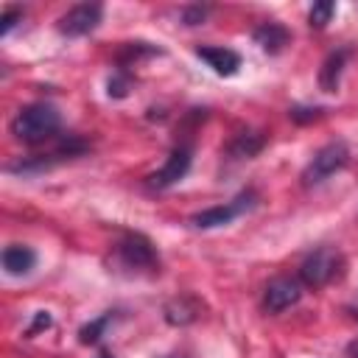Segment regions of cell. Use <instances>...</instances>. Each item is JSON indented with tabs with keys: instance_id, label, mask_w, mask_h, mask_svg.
Masks as SVG:
<instances>
[{
	"instance_id": "7a4b0ae2",
	"label": "cell",
	"mask_w": 358,
	"mask_h": 358,
	"mask_svg": "<svg viewBox=\"0 0 358 358\" xmlns=\"http://www.w3.org/2000/svg\"><path fill=\"white\" fill-rule=\"evenodd\" d=\"M115 266L126 274H154L159 268V255L143 232H126L115 243Z\"/></svg>"
},
{
	"instance_id": "ffe728a7",
	"label": "cell",
	"mask_w": 358,
	"mask_h": 358,
	"mask_svg": "<svg viewBox=\"0 0 358 358\" xmlns=\"http://www.w3.org/2000/svg\"><path fill=\"white\" fill-rule=\"evenodd\" d=\"M207 14H210L207 6H185L182 8V22L185 25H199V22L207 20Z\"/></svg>"
},
{
	"instance_id": "3957f363",
	"label": "cell",
	"mask_w": 358,
	"mask_h": 358,
	"mask_svg": "<svg viewBox=\"0 0 358 358\" xmlns=\"http://www.w3.org/2000/svg\"><path fill=\"white\" fill-rule=\"evenodd\" d=\"M84 151H87V143H84V140H78L76 134H64V137L56 143L53 151L25 157V159L8 165V171H11V173H25V176H28V173H42V171H50V168H56V165H62V162H67V159L84 154Z\"/></svg>"
},
{
	"instance_id": "2e32d148",
	"label": "cell",
	"mask_w": 358,
	"mask_h": 358,
	"mask_svg": "<svg viewBox=\"0 0 358 358\" xmlns=\"http://www.w3.org/2000/svg\"><path fill=\"white\" fill-rule=\"evenodd\" d=\"M109 322H112V313H103V316L92 319L90 324H84V327L78 330L81 344H98V341H101V336H103V330L109 327Z\"/></svg>"
},
{
	"instance_id": "44dd1931",
	"label": "cell",
	"mask_w": 358,
	"mask_h": 358,
	"mask_svg": "<svg viewBox=\"0 0 358 358\" xmlns=\"http://www.w3.org/2000/svg\"><path fill=\"white\" fill-rule=\"evenodd\" d=\"M0 22H3V25H0V34L6 36V34H8V31L17 25V22H22V8H20V6H8V8L3 11Z\"/></svg>"
},
{
	"instance_id": "4fadbf2b",
	"label": "cell",
	"mask_w": 358,
	"mask_h": 358,
	"mask_svg": "<svg viewBox=\"0 0 358 358\" xmlns=\"http://www.w3.org/2000/svg\"><path fill=\"white\" fill-rule=\"evenodd\" d=\"M347 56H350V48H338V50H333V53L324 59V64H322V70H319V87H322L324 92H336V90H338L341 73H344V64H347Z\"/></svg>"
},
{
	"instance_id": "ac0fdd59",
	"label": "cell",
	"mask_w": 358,
	"mask_h": 358,
	"mask_svg": "<svg viewBox=\"0 0 358 358\" xmlns=\"http://www.w3.org/2000/svg\"><path fill=\"white\" fill-rule=\"evenodd\" d=\"M129 90H131V76H129L123 67H117V70L112 73V78L106 81V95H109V98H126Z\"/></svg>"
},
{
	"instance_id": "9c48e42d",
	"label": "cell",
	"mask_w": 358,
	"mask_h": 358,
	"mask_svg": "<svg viewBox=\"0 0 358 358\" xmlns=\"http://www.w3.org/2000/svg\"><path fill=\"white\" fill-rule=\"evenodd\" d=\"M299 296H302V280L288 277V274L274 277L263 288V310L266 313H282L285 308L296 305Z\"/></svg>"
},
{
	"instance_id": "9a60e30c",
	"label": "cell",
	"mask_w": 358,
	"mask_h": 358,
	"mask_svg": "<svg viewBox=\"0 0 358 358\" xmlns=\"http://www.w3.org/2000/svg\"><path fill=\"white\" fill-rule=\"evenodd\" d=\"M263 145H266V137L260 131H241V134H235L229 140L227 154L232 159H252V157H257L263 151Z\"/></svg>"
},
{
	"instance_id": "277c9868",
	"label": "cell",
	"mask_w": 358,
	"mask_h": 358,
	"mask_svg": "<svg viewBox=\"0 0 358 358\" xmlns=\"http://www.w3.org/2000/svg\"><path fill=\"white\" fill-rule=\"evenodd\" d=\"M338 271H341V255H338L333 246H319V249H313V252L302 260V266H299V280H302V285H308V288H322V285H327L333 277H338Z\"/></svg>"
},
{
	"instance_id": "5b68a950",
	"label": "cell",
	"mask_w": 358,
	"mask_h": 358,
	"mask_svg": "<svg viewBox=\"0 0 358 358\" xmlns=\"http://www.w3.org/2000/svg\"><path fill=\"white\" fill-rule=\"evenodd\" d=\"M347 159H350V151H347V145H344L341 140H333V143L322 145V148L310 157V162L305 165V171H302V185L310 187V185L324 182L327 176H333L336 171H341V168L347 165Z\"/></svg>"
},
{
	"instance_id": "30bf717a",
	"label": "cell",
	"mask_w": 358,
	"mask_h": 358,
	"mask_svg": "<svg viewBox=\"0 0 358 358\" xmlns=\"http://www.w3.org/2000/svg\"><path fill=\"white\" fill-rule=\"evenodd\" d=\"M196 56L207 62V67H213L215 76H235L241 70V53L224 45H199Z\"/></svg>"
},
{
	"instance_id": "cb8c5ba5",
	"label": "cell",
	"mask_w": 358,
	"mask_h": 358,
	"mask_svg": "<svg viewBox=\"0 0 358 358\" xmlns=\"http://www.w3.org/2000/svg\"><path fill=\"white\" fill-rule=\"evenodd\" d=\"M98 358H109V352H101V355H98Z\"/></svg>"
},
{
	"instance_id": "7402d4cb",
	"label": "cell",
	"mask_w": 358,
	"mask_h": 358,
	"mask_svg": "<svg viewBox=\"0 0 358 358\" xmlns=\"http://www.w3.org/2000/svg\"><path fill=\"white\" fill-rule=\"evenodd\" d=\"M50 324H53L50 313H48V310H36V316H34V324L28 327V336H34V333H39V330H45V327H50Z\"/></svg>"
},
{
	"instance_id": "d4e9b609",
	"label": "cell",
	"mask_w": 358,
	"mask_h": 358,
	"mask_svg": "<svg viewBox=\"0 0 358 358\" xmlns=\"http://www.w3.org/2000/svg\"><path fill=\"white\" fill-rule=\"evenodd\" d=\"M168 358H185V355H168Z\"/></svg>"
},
{
	"instance_id": "603a6c76",
	"label": "cell",
	"mask_w": 358,
	"mask_h": 358,
	"mask_svg": "<svg viewBox=\"0 0 358 358\" xmlns=\"http://www.w3.org/2000/svg\"><path fill=\"white\" fill-rule=\"evenodd\" d=\"M350 355H352V358H358V341H355V344H350Z\"/></svg>"
},
{
	"instance_id": "e0dca14e",
	"label": "cell",
	"mask_w": 358,
	"mask_h": 358,
	"mask_svg": "<svg viewBox=\"0 0 358 358\" xmlns=\"http://www.w3.org/2000/svg\"><path fill=\"white\" fill-rule=\"evenodd\" d=\"M333 14H336V3H330V0L313 3L310 11H308V25H310V28H324Z\"/></svg>"
},
{
	"instance_id": "52a82bcc",
	"label": "cell",
	"mask_w": 358,
	"mask_h": 358,
	"mask_svg": "<svg viewBox=\"0 0 358 358\" xmlns=\"http://www.w3.org/2000/svg\"><path fill=\"white\" fill-rule=\"evenodd\" d=\"M190 162H193L190 145H176V148L168 154V159L162 162V168H157L154 173L145 176V185H148L151 190H168L171 185L182 182V179L187 176Z\"/></svg>"
},
{
	"instance_id": "8fae6325",
	"label": "cell",
	"mask_w": 358,
	"mask_h": 358,
	"mask_svg": "<svg viewBox=\"0 0 358 358\" xmlns=\"http://www.w3.org/2000/svg\"><path fill=\"white\" fill-rule=\"evenodd\" d=\"M36 266V252L25 243H8L3 249V271L11 277H22Z\"/></svg>"
},
{
	"instance_id": "5bb4252c",
	"label": "cell",
	"mask_w": 358,
	"mask_h": 358,
	"mask_svg": "<svg viewBox=\"0 0 358 358\" xmlns=\"http://www.w3.org/2000/svg\"><path fill=\"white\" fill-rule=\"evenodd\" d=\"M199 313H201V302L196 299V296H176V299H171L168 305H165V322L168 324H190V322H196L199 319Z\"/></svg>"
},
{
	"instance_id": "d6986e66",
	"label": "cell",
	"mask_w": 358,
	"mask_h": 358,
	"mask_svg": "<svg viewBox=\"0 0 358 358\" xmlns=\"http://www.w3.org/2000/svg\"><path fill=\"white\" fill-rule=\"evenodd\" d=\"M288 115H291V120H296V123H310V120L322 117L324 109H322V106H291Z\"/></svg>"
},
{
	"instance_id": "6da1fadb",
	"label": "cell",
	"mask_w": 358,
	"mask_h": 358,
	"mask_svg": "<svg viewBox=\"0 0 358 358\" xmlns=\"http://www.w3.org/2000/svg\"><path fill=\"white\" fill-rule=\"evenodd\" d=\"M59 129H62V115L53 103H45V101L22 106L11 120V134L25 145H39L53 140Z\"/></svg>"
},
{
	"instance_id": "ba28073f",
	"label": "cell",
	"mask_w": 358,
	"mask_h": 358,
	"mask_svg": "<svg viewBox=\"0 0 358 358\" xmlns=\"http://www.w3.org/2000/svg\"><path fill=\"white\" fill-rule=\"evenodd\" d=\"M101 17H103V6L101 3H78L67 14L59 17V34L70 36V39L87 36L90 31H95L101 25Z\"/></svg>"
},
{
	"instance_id": "7c38bea8",
	"label": "cell",
	"mask_w": 358,
	"mask_h": 358,
	"mask_svg": "<svg viewBox=\"0 0 358 358\" xmlns=\"http://www.w3.org/2000/svg\"><path fill=\"white\" fill-rule=\"evenodd\" d=\"M255 42L260 45V50H266V53H280L288 42H291V34H288V28L282 25V22H263V25H257L255 28Z\"/></svg>"
},
{
	"instance_id": "8992f818",
	"label": "cell",
	"mask_w": 358,
	"mask_h": 358,
	"mask_svg": "<svg viewBox=\"0 0 358 358\" xmlns=\"http://www.w3.org/2000/svg\"><path fill=\"white\" fill-rule=\"evenodd\" d=\"M255 204H257V193H255V190H241L232 201L196 213V215L190 218V224H193L196 229H215V227H227V224H232L235 218H241L243 213H249Z\"/></svg>"
}]
</instances>
